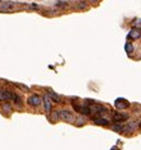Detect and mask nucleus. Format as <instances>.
<instances>
[{"instance_id": "7ed1b4c3", "label": "nucleus", "mask_w": 141, "mask_h": 150, "mask_svg": "<svg viewBox=\"0 0 141 150\" xmlns=\"http://www.w3.org/2000/svg\"><path fill=\"white\" fill-rule=\"evenodd\" d=\"M112 120H113V122H123L126 120H128V115L121 113V112H113Z\"/></svg>"}, {"instance_id": "f3484780", "label": "nucleus", "mask_w": 141, "mask_h": 150, "mask_svg": "<svg viewBox=\"0 0 141 150\" xmlns=\"http://www.w3.org/2000/svg\"><path fill=\"white\" fill-rule=\"evenodd\" d=\"M4 108H5V110H8V111H10V106H9V104H4Z\"/></svg>"}, {"instance_id": "dca6fc26", "label": "nucleus", "mask_w": 141, "mask_h": 150, "mask_svg": "<svg viewBox=\"0 0 141 150\" xmlns=\"http://www.w3.org/2000/svg\"><path fill=\"white\" fill-rule=\"evenodd\" d=\"M136 25H137V27H141V19H139V21H137L136 22V23H135Z\"/></svg>"}, {"instance_id": "f8f14e48", "label": "nucleus", "mask_w": 141, "mask_h": 150, "mask_svg": "<svg viewBox=\"0 0 141 150\" xmlns=\"http://www.w3.org/2000/svg\"><path fill=\"white\" fill-rule=\"evenodd\" d=\"M136 127H137V123H136V122H131V123H128V125L125 126L123 132H132V131L135 130Z\"/></svg>"}, {"instance_id": "6e6552de", "label": "nucleus", "mask_w": 141, "mask_h": 150, "mask_svg": "<svg viewBox=\"0 0 141 150\" xmlns=\"http://www.w3.org/2000/svg\"><path fill=\"white\" fill-rule=\"evenodd\" d=\"M43 103H44V110L47 113H51V98L49 94H46L43 97Z\"/></svg>"}, {"instance_id": "1a4fd4ad", "label": "nucleus", "mask_w": 141, "mask_h": 150, "mask_svg": "<svg viewBox=\"0 0 141 150\" xmlns=\"http://www.w3.org/2000/svg\"><path fill=\"white\" fill-rule=\"evenodd\" d=\"M95 125H99V126H108L109 125V121L107 118H103V117H95L93 118Z\"/></svg>"}, {"instance_id": "4468645a", "label": "nucleus", "mask_w": 141, "mask_h": 150, "mask_svg": "<svg viewBox=\"0 0 141 150\" xmlns=\"http://www.w3.org/2000/svg\"><path fill=\"white\" fill-rule=\"evenodd\" d=\"M84 122H85V120H84L83 117L76 118V123H78V125H84Z\"/></svg>"}, {"instance_id": "423d86ee", "label": "nucleus", "mask_w": 141, "mask_h": 150, "mask_svg": "<svg viewBox=\"0 0 141 150\" xmlns=\"http://www.w3.org/2000/svg\"><path fill=\"white\" fill-rule=\"evenodd\" d=\"M114 106H116L117 110H125V108L130 106V103L125 98H117L116 102H114Z\"/></svg>"}, {"instance_id": "f03ea898", "label": "nucleus", "mask_w": 141, "mask_h": 150, "mask_svg": "<svg viewBox=\"0 0 141 150\" xmlns=\"http://www.w3.org/2000/svg\"><path fill=\"white\" fill-rule=\"evenodd\" d=\"M17 4L12 1H1L0 3V12H14Z\"/></svg>"}, {"instance_id": "2eb2a0df", "label": "nucleus", "mask_w": 141, "mask_h": 150, "mask_svg": "<svg viewBox=\"0 0 141 150\" xmlns=\"http://www.w3.org/2000/svg\"><path fill=\"white\" fill-rule=\"evenodd\" d=\"M17 85V87H19V88H22V89H23V91H28V87H25V85H23V84H16Z\"/></svg>"}, {"instance_id": "ddd939ff", "label": "nucleus", "mask_w": 141, "mask_h": 150, "mask_svg": "<svg viewBox=\"0 0 141 150\" xmlns=\"http://www.w3.org/2000/svg\"><path fill=\"white\" fill-rule=\"evenodd\" d=\"M125 50H126V52H127V54L130 55V54H132V51H133V46L131 43H126V46H125Z\"/></svg>"}, {"instance_id": "9d476101", "label": "nucleus", "mask_w": 141, "mask_h": 150, "mask_svg": "<svg viewBox=\"0 0 141 150\" xmlns=\"http://www.w3.org/2000/svg\"><path fill=\"white\" fill-rule=\"evenodd\" d=\"M123 129H125V125L122 122H114V125L112 126V130L117 131V132H123Z\"/></svg>"}, {"instance_id": "39448f33", "label": "nucleus", "mask_w": 141, "mask_h": 150, "mask_svg": "<svg viewBox=\"0 0 141 150\" xmlns=\"http://www.w3.org/2000/svg\"><path fill=\"white\" fill-rule=\"evenodd\" d=\"M60 118L64 120V121H68V122H73L74 121V115H73V112L64 110V111H60Z\"/></svg>"}, {"instance_id": "9b49d317", "label": "nucleus", "mask_w": 141, "mask_h": 150, "mask_svg": "<svg viewBox=\"0 0 141 150\" xmlns=\"http://www.w3.org/2000/svg\"><path fill=\"white\" fill-rule=\"evenodd\" d=\"M47 94L50 96V98L54 100V102H56V103H61V98H60V96H57L55 92H52V91H49V93Z\"/></svg>"}, {"instance_id": "20e7f679", "label": "nucleus", "mask_w": 141, "mask_h": 150, "mask_svg": "<svg viewBox=\"0 0 141 150\" xmlns=\"http://www.w3.org/2000/svg\"><path fill=\"white\" fill-rule=\"evenodd\" d=\"M28 103L31 104V106H33V107H38V106H41V103H42V99H41L39 96L32 94V96L28 98Z\"/></svg>"}, {"instance_id": "f257e3e1", "label": "nucleus", "mask_w": 141, "mask_h": 150, "mask_svg": "<svg viewBox=\"0 0 141 150\" xmlns=\"http://www.w3.org/2000/svg\"><path fill=\"white\" fill-rule=\"evenodd\" d=\"M0 100H14L18 104H22V98L16 93L6 91V89H0Z\"/></svg>"}, {"instance_id": "a211bd4d", "label": "nucleus", "mask_w": 141, "mask_h": 150, "mask_svg": "<svg viewBox=\"0 0 141 150\" xmlns=\"http://www.w3.org/2000/svg\"><path fill=\"white\" fill-rule=\"evenodd\" d=\"M140 126H141V123H140Z\"/></svg>"}, {"instance_id": "0eeeda50", "label": "nucleus", "mask_w": 141, "mask_h": 150, "mask_svg": "<svg viewBox=\"0 0 141 150\" xmlns=\"http://www.w3.org/2000/svg\"><path fill=\"white\" fill-rule=\"evenodd\" d=\"M127 38H128V40H137V38H141V32L139 31V29L133 28V29H131V31H130Z\"/></svg>"}]
</instances>
